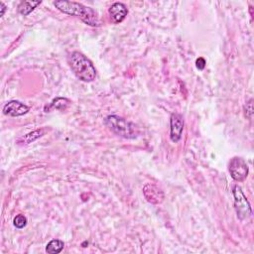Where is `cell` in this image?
<instances>
[{"label":"cell","mask_w":254,"mask_h":254,"mask_svg":"<svg viewBox=\"0 0 254 254\" xmlns=\"http://www.w3.org/2000/svg\"><path fill=\"white\" fill-rule=\"evenodd\" d=\"M54 5L58 10L65 14L79 17L86 25L92 27L101 26V22L99 20L97 12L90 7L74 1H65V0L64 1L63 0H61V1H55Z\"/></svg>","instance_id":"1"},{"label":"cell","mask_w":254,"mask_h":254,"mask_svg":"<svg viewBox=\"0 0 254 254\" xmlns=\"http://www.w3.org/2000/svg\"><path fill=\"white\" fill-rule=\"evenodd\" d=\"M68 65H70L75 76L80 81L85 83H90L96 80L97 70L94 64L82 53H72L70 57H68Z\"/></svg>","instance_id":"2"},{"label":"cell","mask_w":254,"mask_h":254,"mask_svg":"<svg viewBox=\"0 0 254 254\" xmlns=\"http://www.w3.org/2000/svg\"><path fill=\"white\" fill-rule=\"evenodd\" d=\"M105 125L117 135L126 138V139H134L139 134V129L133 122H130L118 115H109L105 119Z\"/></svg>","instance_id":"3"},{"label":"cell","mask_w":254,"mask_h":254,"mask_svg":"<svg viewBox=\"0 0 254 254\" xmlns=\"http://www.w3.org/2000/svg\"><path fill=\"white\" fill-rule=\"evenodd\" d=\"M233 194L235 197V209L237 218L240 220H248L252 216V211L248 200L242 192V189L237 185V186L234 187Z\"/></svg>","instance_id":"4"},{"label":"cell","mask_w":254,"mask_h":254,"mask_svg":"<svg viewBox=\"0 0 254 254\" xmlns=\"http://www.w3.org/2000/svg\"><path fill=\"white\" fill-rule=\"evenodd\" d=\"M248 165L240 157H234L229 162V173L237 182H243L248 176Z\"/></svg>","instance_id":"5"},{"label":"cell","mask_w":254,"mask_h":254,"mask_svg":"<svg viewBox=\"0 0 254 254\" xmlns=\"http://www.w3.org/2000/svg\"><path fill=\"white\" fill-rule=\"evenodd\" d=\"M184 131V119L179 113H173L170 119V139L177 143L181 140Z\"/></svg>","instance_id":"6"},{"label":"cell","mask_w":254,"mask_h":254,"mask_svg":"<svg viewBox=\"0 0 254 254\" xmlns=\"http://www.w3.org/2000/svg\"><path fill=\"white\" fill-rule=\"evenodd\" d=\"M28 111L29 107L18 101H11L7 102L3 107V113L13 118L22 117V115L28 113Z\"/></svg>","instance_id":"7"},{"label":"cell","mask_w":254,"mask_h":254,"mask_svg":"<svg viewBox=\"0 0 254 254\" xmlns=\"http://www.w3.org/2000/svg\"><path fill=\"white\" fill-rule=\"evenodd\" d=\"M143 194H144L145 199L149 203H154V204L160 203L164 200L163 192L161 191L157 186H155V185L147 184L143 189Z\"/></svg>","instance_id":"8"},{"label":"cell","mask_w":254,"mask_h":254,"mask_svg":"<svg viewBox=\"0 0 254 254\" xmlns=\"http://www.w3.org/2000/svg\"><path fill=\"white\" fill-rule=\"evenodd\" d=\"M108 12H109L110 17L112 18L114 23L122 22L128 14V10H127L126 6L123 3H120V2L113 3L110 6Z\"/></svg>","instance_id":"9"},{"label":"cell","mask_w":254,"mask_h":254,"mask_svg":"<svg viewBox=\"0 0 254 254\" xmlns=\"http://www.w3.org/2000/svg\"><path fill=\"white\" fill-rule=\"evenodd\" d=\"M70 104V101L64 99V98H57L55 99L49 105L45 107L46 112H50L53 109H58V110H65L68 105Z\"/></svg>","instance_id":"10"},{"label":"cell","mask_w":254,"mask_h":254,"mask_svg":"<svg viewBox=\"0 0 254 254\" xmlns=\"http://www.w3.org/2000/svg\"><path fill=\"white\" fill-rule=\"evenodd\" d=\"M45 133L44 129H37L35 131H32L26 135H24L23 137H21L20 139L18 140V143L21 144H29L32 143L34 141H36L37 139H39L40 137H42Z\"/></svg>","instance_id":"11"},{"label":"cell","mask_w":254,"mask_h":254,"mask_svg":"<svg viewBox=\"0 0 254 254\" xmlns=\"http://www.w3.org/2000/svg\"><path fill=\"white\" fill-rule=\"evenodd\" d=\"M40 4L41 1H22L18 6V11L20 14L27 16Z\"/></svg>","instance_id":"12"},{"label":"cell","mask_w":254,"mask_h":254,"mask_svg":"<svg viewBox=\"0 0 254 254\" xmlns=\"http://www.w3.org/2000/svg\"><path fill=\"white\" fill-rule=\"evenodd\" d=\"M64 246H65L64 241L60 239H53L47 244V246H46V252L49 254H58L62 252Z\"/></svg>","instance_id":"13"},{"label":"cell","mask_w":254,"mask_h":254,"mask_svg":"<svg viewBox=\"0 0 254 254\" xmlns=\"http://www.w3.org/2000/svg\"><path fill=\"white\" fill-rule=\"evenodd\" d=\"M13 223L17 228H24L27 224V218L24 215H18L14 218Z\"/></svg>","instance_id":"14"},{"label":"cell","mask_w":254,"mask_h":254,"mask_svg":"<svg viewBox=\"0 0 254 254\" xmlns=\"http://www.w3.org/2000/svg\"><path fill=\"white\" fill-rule=\"evenodd\" d=\"M252 100H250L249 102H246L245 104V112H246V117L248 119H251L252 118V113H253V108H252Z\"/></svg>","instance_id":"15"},{"label":"cell","mask_w":254,"mask_h":254,"mask_svg":"<svg viewBox=\"0 0 254 254\" xmlns=\"http://www.w3.org/2000/svg\"><path fill=\"white\" fill-rule=\"evenodd\" d=\"M196 66L200 71H203L205 67V60L203 58H199L196 62Z\"/></svg>","instance_id":"16"},{"label":"cell","mask_w":254,"mask_h":254,"mask_svg":"<svg viewBox=\"0 0 254 254\" xmlns=\"http://www.w3.org/2000/svg\"><path fill=\"white\" fill-rule=\"evenodd\" d=\"M0 7H1V13H0V16L2 17L4 15L5 11H6V6H5V4L3 2H0Z\"/></svg>","instance_id":"17"}]
</instances>
